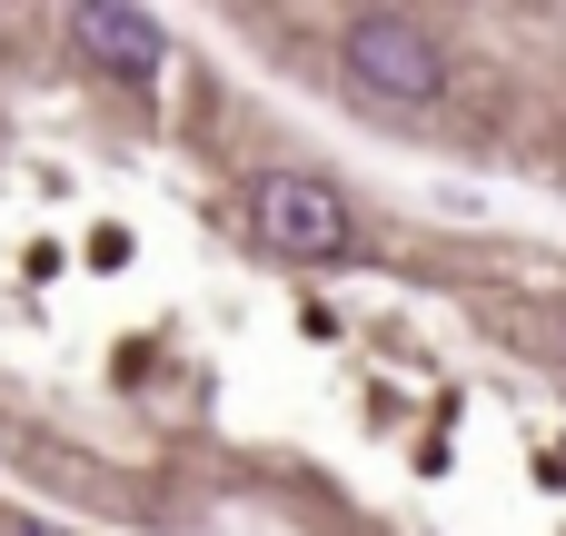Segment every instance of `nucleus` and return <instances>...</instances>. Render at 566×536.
<instances>
[{"label": "nucleus", "mask_w": 566, "mask_h": 536, "mask_svg": "<svg viewBox=\"0 0 566 536\" xmlns=\"http://www.w3.org/2000/svg\"><path fill=\"white\" fill-rule=\"evenodd\" d=\"M338 70H348V90L378 99V109H428V99L448 90V50H438V30L408 20V10H358V20L338 30Z\"/></svg>", "instance_id": "nucleus-1"}, {"label": "nucleus", "mask_w": 566, "mask_h": 536, "mask_svg": "<svg viewBox=\"0 0 566 536\" xmlns=\"http://www.w3.org/2000/svg\"><path fill=\"white\" fill-rule=\"evenodd\" d=\"M70 30H80V50H90L109 80H159V70H169V30H159L149 10H129V0H90Z\"/></svg>", "instance_id": "nucleus-3"}, {"label": "nucleus", "mask_w": 566, "mask_h": 536, "mask_svg": "<svg viewBox=\"0 0 566 536\" xmlns=\"http://www.w3.org/2000/svg\"><path fill=\"white\" fill-rule=\"evenodd\" d=\"M249 229L279 249V259H348V199L328 179H298V169H269L249 179Z\"/></svg>", "instance_id": "nucleus-2"}]
</instances>
